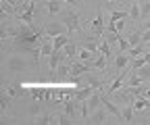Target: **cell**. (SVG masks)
<instances>
[{"instance_id": "obj_1", "label": "cell", "mask_w": 150, "mask_h": 125, "mask_svg": "<svg viewBox=\"0 0 150 125\" xmlns=\"http://www.w3.org/2000/svg\"><path fill=\"white\" fill-rule=\"evenodd\" d=\"M92 69H94V67L88 65V63H83V61H73V63H71V69H69V77L75 81V79H79L83 73L92 71Z\"/></svg>"}, {"instance_id": "obj_2", "label": "cell", "mask_w": 150, "mask_h": 125, "mask_svg": "<svg viewBox=\"0 0 150 125\" xmlns=\"http://www.w3.org/2000/svg\"><path fill=\"white\" fill-rule=\"evenodd\" d=\"M61 21L67 25L69 33H73V31H81V23H79V17H77V13L67 11V13L63 15V19H61Z\"/></svg>"}, {"instance_id": "obj_3", "label": "cell", "mask_w": 150, "mask_h": 125, "mask_svg": "<svg viewBox=\"0 0 150 125\" xmlns=\"http://www.w3.org/2000/svg\"><path fill=\"white\" fill-rule=\"evenodd\" d=\"M42 29H44V33H46V35H50V38H56V35H61V33H69V29H67V25H65L63 21H52V23H46Z\"/></svg>"}, {"instance_id": "obj_4", "label": "cell", "mask_w": 150, "mask_h": 125, "mask_svg": "<svg viewBox=\"0 0 150 125\" xmlns=\"http://www.w3.org/2000/svg\"><path fill=\"white\" fill-rule=\"evenodd\" d=\"M25 67H27L25 59L19 56V54H11V56L6 59V69H8V71H23Z\"/></svg>"}, {"instance_id": "obj_5", "label": "cell", "mask_w": 150, "mask_h": 125, "mask_svg": "<svg viewBox=\"0 0 150 125\" xmlns=\"http://www.w3.org/2000/svg\"><path fill=\"white\" fill-rule=\"evenodd\" d=\"M127 73H129V71L123 69L121 73H119V77H115V79H112V83L106 88V92H104V94H106V96H112L115 92H119V90H121V85H123V79L127 77Z\"/></svg>"}, {"instance_id": "obj_6", "label": "cell", "mask_w": 150, "mask_h": 125, "mask_svg": "<svg viewBox=\"0 0 150 125\" xmlns=\"http://www.w3.org/2000/svg\"><path fill=\"white\" fill-rule=\"evenodd\" d=\"M104 29H106V25H104V13H102V8H98L96 19L92 21V31H94V35H102Z\"/></svg>"}, {"instance_id": "obj_7", "label": "cell", "mask_w": 150, "mask_h": 125, "mask_svg": "<svg viewBox=\"0 0 150 125\" xmlns=\"http://www.w3.org/2000/svg\"><path fill=\"white\" fill-rule=\"evenodd\" d=\"M88 119H90V123H104V121L108 119V111L104 109V106H100V109L92 111V115H90Z\"/></svg>"}, {"instance_id": "obj_8", "label": "cell", "mask_w": 150, "mask_h": 125, "mask_svg": "<svg viewBox=\"0 0 150 125\" xmlns=\"http://www.w3.org/2000/svg\"><path fill=\"white\" fill-rule=\"evenodd\" d=\"M69 35L71 33H61V35H56V38H52V46H54V50H63L71 40H69Z\"/></svg>"}, {"instance_id": "obj_9", "label": "cell", "mask_w": 150, "mask_h": 125, "mask_svg": "<svg viewBox=\"0 0 150 125\" xmlns=\"http://www.w3.org/2000/svg\"><path fill=\"white\" fill-rule=\"evenodd\" d=\"M127 65H129V54L127 52H119V54L115 56V69L123 71V69H127Z\"/></svg>"}, {"instance_id": "obj_10", "label": "cell", "mask_w": 150, "mask_h": 125, "mask_svg": "<svg viewBox=\"0 0 150 125\" xmlns=\"http://www.w3.org/2000/svg\"><path fill=\"white\" fill-rule=\"evenodd\" d=\"M77 50H79L77 46H75L73 42H69V44L63 48V54H65V59H67V61H71V63H73L75 59H77Z\"/></svg>"}, {"instance_id": "obj_11", "label": "cell", "mask_w": 150, "mask_h": 125, "mask_svg": "<svg viewBox=\"0 0 150 125\" xmlns=\"http://www.w3.org/2000/svg\"><path fill=\"white\" fill-rule=\"evenodd\" d=\"M129 17L134 21H142V6L138 4V0H134V2L129 4Z\"/></svg>"}, {"instance_id": "obj_12", "label": "cell", "mask_w": 150, "mask_h": 125, "mask_svg": "<svg viewBox=\"0 0 150 125\" xmlns=\"http://www.w3.org/2000/svg\"><path fill=\"white\" fill-rule=\"evenodd\" d=\"M44 4H46V8H48L50 15H59V13L63 11L61 0H44Z\"/></svg>"}, {"instance_id": "obj_13", "label": "cell", "mask_w": 150, "mask_h": 125, "mask_svg": "<svg viewBox=\"0 0 150 125\" xmlns=\"http://www.w3.org/2000/svg\"><path fill=\"white\" fill-rule=\"evenodd\" d=\"M94 56H96V54H94V52L92 50H88V48H79L77 50V61H83V63H92L94 61Z\"/></svg>"}, {"instance_id": "obj_14", "label": "cell", "mask_w": 150, "mask_h": 125, "mask_svg": "<svg viewBox=\"0 0 150 125\" xmlns=\"http://www.w3.org/2000/svg\"><path fill=\"white\" fill-rule=\"evenodd\" d=\"M134 111H136V109H134V104H131V102H129V104H125V109L121 111L123 123H131V121H134Z\"/></svg>"}, {"instance_id": "obj_15", "label": "cell", "mask_w": 150, "mask_h": 125, "mask_svg": "<svg viewBox=\"0 0 150 125\" xmlns=\"http://www.w3.org/2000/svg\"><path fill=\"white\" fill-rule=\"evenodd\" d=\"M146 52V46L144 44H138V46H129V50H127V54L129 56H134V59H138V56H142Z\"/></svg>"}, {"instance_id": "obj_16", "label": "cell", "mask_w": 150, "mask_h": 125, "mask_svg": "<svg viewBox=\"0 0 150 125\" xmlns=\"http://www.w3.org/2000/svg\"><path fill=\"white\" fill-rule=\"evenodd\" d=\"M121 19H131V17H129V11H112V13H110V21H112V23H117V21H121Z\"/></svg>"}, {"instance_id": "obj_17", "label": "cell", "mask_w": 150, "mask_h": 125, "mask_svg": "<svg viewBox=\"0 0 150 125\" xmlns=\"http://www.w3.org/2000/svg\"><path fill=\"white\" fill-rule=\"evenodd\" d=\"M136 111H144V109H150V100H144V98H134L131 100Z\"/></svg>"}, {"instance_id": "obj_18", "label": "cell", "mask_w": 150, "mask_h": 125, "mask_svg": "<svg viewBox=\"0 0 150 125\" xmlns=\"http://www.w3.org/2000/svg\"><path fill=\"white\" fill-rule=\"evenodd\" d=\"M0 13L15 15V8H13V2H11V0H0Z\"/></svg>"}, {"instance_id": "obj_19", "label": "cell", "mask_w": 150, "mask_h": 125, "mask_svg": "<svg viewBox=\"0 0 150 125\" xmlns=\"http://www.w3.org/2000/svg\"><path fill=\"white\" fill-rule=\"evenodd\" d=\"M100 54H104L106 59H112V52H110V44H108V42H106L104 38L100 40Z\"/></svg>"}, {"instance_id": "obj_20", "label": "cell", "mask_w": 150, "mask_h": 125, "mask_svg": "<svg viewBox=\"0 0 150 125\" xmlns=\"http://www.w3.org/2000/svg\"><path fill=\"white\" fill-rule=\"evenodd\" d=\"M106 61H108V59L102 54V56H98L96 61L92 63V67H94V69H102V71H104V69H106Z\"/></svg>"}, {"instance_id": "obj_21", "label": "cell", "mask_w": 150, "mask_h": 125, "mask_svg": "<svg viewBox=\"0 0 150 125\" xmlns=\"http://www.w3.org/2000/svg\"><path fill=\"white\" fill-rule=\"evenodd\" d=\"M136 73H138L142 79H150V65H144V67L136 69Z\"/></svg>"}, {"instance_id": "obj_22", "label": "cell", "mask_w": 150, "mask_h": 125, "mask_svg": "<svg viewBox=\"0 0 150 125\" xmlns=\"http://www.w3.org/2000/svg\"><path fill=\"white\" fill-rule=\"evenodd\" d=\"M33 123H38V125H44V123H50V115H46V113H38L35 117H33Z\"/></svg>"}, {"instance_id": "obj_23", "label": "cell", "mask_w": 150, "mask_h": 125, "mask_svg": "<svg viewBox=\"0 0 150 125\" xmlns=\"http://www.w3.org/2000/svg\"><path fill=\"white\" fill-rule=\"evenodd\" d=\"M129 46H131V44H129V40L121 35V38H119V52H127V50H129Z\"/></svg>"}, {"instance_id": "obj_24", "label": "cell", "mask_w": 150, "mask_h": 125, "mask_svg": "<svg viewBox=\"0 0 150 125\" xmlns=\"http://www.w3.org/2000/svg\"><path fill=\"white\" fill-rule=\"evenodd\" d=\"M150 17V0H144L142 2V19H148Z\"/></svg>"}, {"instance_id": "obj_25", "label": "cell", "mask_w": 150, "mask_h": 125, "mask_svg": "<svg viewBox=\"0 0 150 125\" xmlns=\"http://www.w3.org/2000/svg\"><path fill=\"white\" fill-rule=\"evenodd\" d=\"M140 31H142V44H150V29H142L140 27Z\"/></svg>"}, {"instance_id": "obj_26", "label": "cell", "mask_w": 150, "mask_h": 125, "mask_svg": "<svg viewBox=\"0 0 150 125\" xmlns=\"http://www.w3.org/2000/svg\"><path fill=\"white\" fill-rule=\"evenodd\" d=\"M142 29H150V19H146V21L142 23Z\"/></svg>"}, {"instance_id": "obj_27", "label": "cell", "mask_w": 150, "mask_h": 125, "mask_svg": "<svg viewBox=\"0 0 150 125\" xmlns=\"http://www.w3.org/2000/svg\"><path fill=\"white\" fill-rule=\"evenodd\" d=\"M61 2H67V4H79V0H61Z\"/></svg>"}, {"instance_id": "obj_28", "label": "cell", "mask_w": 150, "mask_h": 125, "mask_svg": "<svg viewBox=\"0 0 150 125\" xmlns=\"http://www.w3.org/2000/svg\"><path fill=\"white\" fill-rule=\"evenodd\" d=\"M144 61H146V65H150V52H144Z\"/></svg>"}, {"instance_id": "obj_29", "label": "cell", "mask_w": 150, "mask_h": 125, "mask_svg": "<svg viewBox=\"0 0 150 125\" xmlns=\"http://www.w3.org/2000/svg\"><path fill=\"white\" fill-rule=\"evenodd\" d=\"M144 96H146V98H150V90H146V92H144Z\"/></svg>"}, {"instance_id": "obj_30", "label": "cell", "mask_w": 150, "mask_h": 125, "mask_svg": "<svg viewBox=\"0 0 150 125\" xmlns=\"http://www.w3.org/2000/svg\"><path fill=\"white\" fill-rule=\"evenodd\" d=\"M106 2H119V0H106Z\"/></svg>"}]
</instances>
